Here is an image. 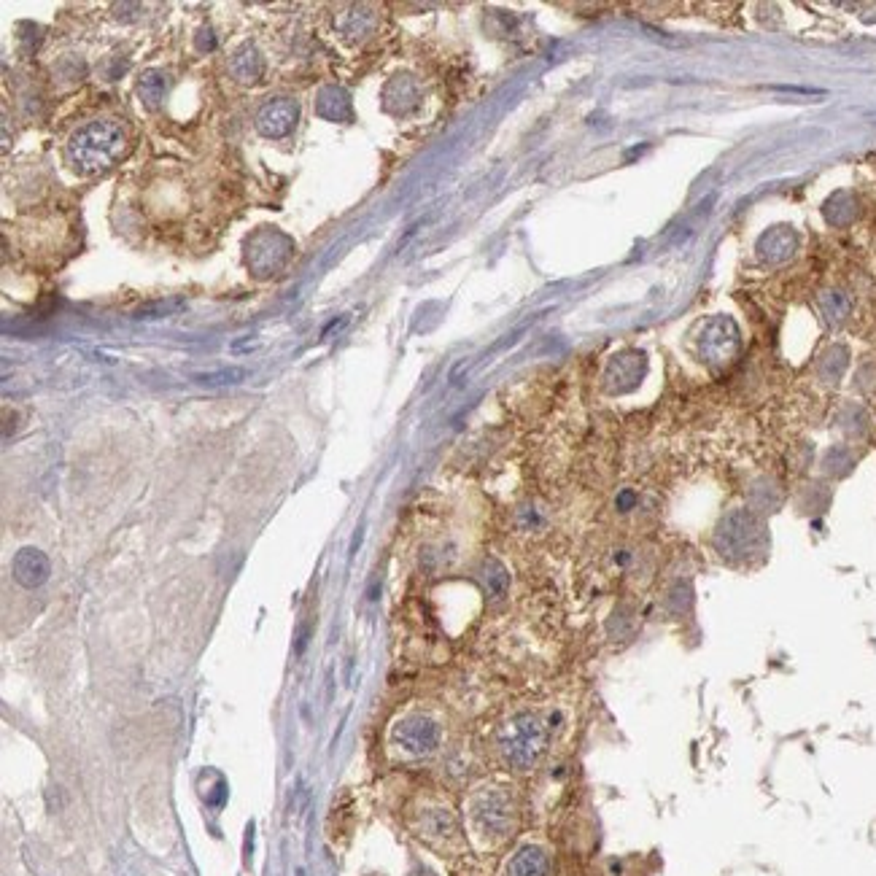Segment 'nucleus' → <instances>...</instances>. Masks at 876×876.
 <instances>
[{
  "instance_id": "423d86ee",
  "label": "nucleus",
  "mask_w": 876,
  "mask_h": 876,
  "mask_svg": "<svg viewBox=\"0 0 876 876\" xmlns=\"http://www.w3.org/2000/svg\"><path fill=\"white\" fill-rule=\"evenodd\" d=\"M11 575L22 588H41L52 575V564L44 550L22 548L11 561Z\"/></svg>"
},
{
  "instance_id": "39448f33",
  "label": "nucleus",
  "mask_w": 876,
  "mask_h": 876,
  "mask_svg": "<svg viewBox=\"0 0 876 876\" xmlns=\"http://www.w3.org/2000/svg\"><path fill=\"white\" fill-rule=\"evenodd\" d=\"M300 119V108L289 98H278L273 103H267L257 114V130L265 138H284L294 130V124Z\"/></svg>"
},
{
  "instance_id": "f8f14e48",
  "label": "nucleus",
  "mask_w": 876,
  "mask_h": 876,
  "mask_svg": "<svg viewBox=\"0 0 876 876\" xmlns=\"http://www.w3.org/2000/svg\"><path fill=\"white\" fill-rule=\"evenodd\" d=\"M486 583H488V591H491V596L494 599H502L507 591V572L496 561H491L488 564V575H486Z\"/></svg>"
},
{
  "instance_id": "ddd939ff",
  "label": "nucleus",
  "mask_w": 876,
  "mask_h": 876,
  "mask_svg": "<svg viewBox=\"0 0 876 876\" xmlns=\"http://www.w3.org/2000/svg\"><path fill=\"white\" fill-rule=\"evenodd\" d=\"M213 46H216V38H213V33L211 30H208V33H200V49H213Z\"/></svg>"
},
{
  "instance_id": "f03ea898",
  "label": "nucleus",
  "mask_w": 876,
  "mask_h": 876,
  "mask_svg": "<svg viewBox=\"0 0 876 876\" xmlns=\"http://www.w3.org/2000/svg\"><path fill=\"white\" fill-rule=\"evenodd\" d=\"M550 742L548 720L534 712H521L510 717L502 731H499V753L507 761V766L515 771L534 769L545 755Z\"/></svg>"
},
{
  "instance_id": "6e6552de",
  "label": "nucleus",
  "mask_w": 876,
  "mask_h": 876,
  "mask_svg": "<svg viewBox=\"0 0 876 876\" xmlns=\"http://www.w3.org/2000/svg\"><path fill=\"white\" fill-rule=\"evenodd\" d=\"M232 73H235V79L240 81H259L262 79V73H265V62H262L257 49L246 46V49H240V52L235 54V60H232Z\"/></svg>"
},
{
  "instance_id": "1a4fd4ad",
  "label": "nucleus",
  "mask_w": 876,
  "mask_h": 876,
  "mask_svg": "<svg viewBox=\"0 0 876 876\" xmlns=\"http://www.w3.org/2000/svg\"><path fill=\"white\" fill-rule=\"evenodd\" d=\"M165 89H168V79L162 71H146L138 81V95L149 108H157L165 98Z\"/></svg>"
},
{
  "instance_id": "20e7f679",
  "label": "nucleus",
  "mask_w": 876,
  "mask_h": 876,
  "mask_svg": "<svg viewBox=\"0 0 876 876\" xmlns=\"http://www.w3.org/2000/svg\"><path fill=\"white\" fill-rule=\"evenodd\" d=\"M394 739H397V744L405 753L432 755L440 747L443 731H440V726L434 723L432 717L410 715L394 728Z\"/></svg>"
},
{
  "instance_id": "f257e3e1",
  "label": "nucleus",
  "mask_w": 876,
  "mask_h": 876,
  "mask_svg": "<svg viewBox=\"0 0 876 876\" xmlns=\"http://www.w3.org/2000/svg\"><path fill=\"white\" fill-rule=\"evenodd\" d=\"M127 151V135L122 124L114 119H98V122L84 124L81 130L71 135L68 141V162L79 173H103L114 168Z\"/></svg>"
},
{
  "instance_id": "4468645a",
  "label": "nucleus",
  "mask_w": 876,
  "mask_h": 876,
  "mask_svg": "<svg viewBox=\"0 0 876 876\" xmlns=\"http://www.w3.org/2000/svg\"><path fill=\"white\" fill-rule=\"evenodd\" d=\"M297 876H305V871H302V868H297Z\"/></svg>"
},
{
  "instance_id": "7ed1b4c3",
  "label": "nucleus",
  "mask_w": 876,
  "mask_h": 876,
  "mask_svg": "<svg viewBox=\"0 0 876 876\" xmlns=\"http://www.w3.org/2000/svg\"><path fill=\"white\" fill-rule=\"evenodd\" d=\"M472 820L478 825L480 833H486L488 839H505L507 833L513 831V806L510 798L499 790H486L475 798L472 804Z\"/></svg>"
},
{
  "instance_id": "9d476101",
  "label": "nucleus",
  "mask_w": 876,
  "mask_h": 876,
  "mask_svg": "<svg viewBox=\"0 0 876 876\" xmlns=\"http://www.w3.org/2000/svg\"><path fill=\"white\" fill-rule=\"evenodd\" d=\"M248 372L243 367H224V370L205 372V375H195V381L200 386H235L246 378Z\"/></svg>"
},
{
  "instance_id": "9b49d317",
  "label": "nucleus",
  "mask_w": 876,
  "mask_h": 876,
  "mask_svg": "<svg viewBox=\"0 0 876 876\" xmlns=\"http://www.w3.org/2000/svg\"><path fill=\"white\" fill-rule=\"evenodd\" d=\"M181 308H186V300H168V302H154V305H146L135 313V319H162V316H173Z\"/></svg>"
},
{
  "instance_id": "0eeeda50",
  "label": "nucleus",
  "mask_w": 876,
  "mask_h": 876,
  "mask_svg": "<svg viewBox=\"0 0 876 876\" xmlns=\"http://www.w3.org/2000/svg\"><path fill=\"white\" fill-rule=\"evenodd\" d=\"M550 874V858L548 852L526 844L515 852L510 860V876H548Z\"/></svg>"
}]
</instances>
